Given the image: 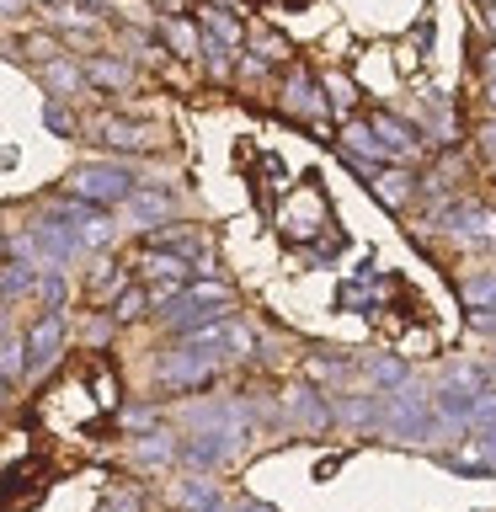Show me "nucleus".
Wrapping results in <instances>:
<instances>
[{
  "mask_svg": "<svg viewBox=\"0 0 496 512\" xmlns=\"http://www.w3.org/2000/svg\"><path fill=\"white\" fill-rule=\"evenodd\" d=\"M134 187H139V176H134V166H128V160H86V166L70 171L64 198L91 203V208H112V203H123Z\"/></svg>",
  "mask_w": 496,
  "mask_h": 512,
  "instance_id": "1",
  "label": "nucleus"
},
{
  "mask_svg": "<svg viewBox=\"0 0 496 512\" xmlns=\"http://www.w3.org/2000/svg\"><path fill=\"white\" fill-rule=\"evenodd\" d=\"M160 326H166V331H176V336H182V331H192V326H203V320H219V315H230V288H224L219 278H192L187 288H182V294H176L171 304H160Z\"/></svg>",
  "mask_w": 496,
  "mask_h": 512,
  "instance_id": "2",
  "label": "nucleus"
},
{
  "mask_svg": "<svg viewBox=\"0 0 496 512\" xmlns=\"http://www.w3.org/2000/svg\"><path fill=\"white\" fill-rule=\"evenodd\" d=\"M219 368H224V363L214 358V352L187 347V342H171V347L155 358V384H160V390H203V384L214 379Z\"/></svg>",
  "mask_w": 496,
  "mask_h": 512,
  "instance_id": "3",
  "label": "nucleus"
},
{
  "mask_svg": "<svg viewBox=\"0 0 496 512\" xmlns=\"http://www.w3.org/2000/svg\"><path fill=\"white\" fill-rule=\"evenodd\" d=\"M240 448V427H192L187 443H182V464L192 475L214 470V464H224Z\"/></svg>",
  "mask_w": 496,
  "mask_h": 512,
  "instance_id": "4",
  "label": "nucleus"
},
{
  "mask_svg": "<svg viewBox=\"0 0 496 512\" xmlns=\"http://www.w3.org/2000/svg\"><path fill=\"white\" fill-rule=\"evenodd\" d=\"M64 336H70V326H64V310H43V315H38V326H32V331L22 336V352H27V374H43V368L59 358Z\"/></svg>",
  "mask_w": 496,
  "mask_h": 512,
  "instance_id": "5",
  "label": "nucleus"
},
{
  "mask_svg": "<svg viewBox=\"0 0 496 512\" xmlns=\"http://www.w3.org/2000/svg\"><path fill=\"white\" fill-rule=\"evenodd\" d=\"M123 208H128V219H134L139 230H160V224L176 219V192L171 187H155V182H139L123 198Z\"/></svg>",
  "mask_w": 496,
  "mask_h": 512,
  "instance_id": "6",
  "label": "nucleus"
},
{
  "mask_svg": "<svg viewBox=\"0 0 496 512\" xmlns=\"http://www.w3.org/2000/svg\"><path fill=\"white\" fill-rule=\"evenodd\" d=\"M96 139L118 155H139V150H155L160 144L144 123H128V118H96Z\"/></svg>",
  "mask_w": 496,
  "mask_h": 512,
  "instance_id": "7",
  "label": "nucleus"
},
{
  "mask_svg": "<svg viewBox=\"0 0 496 512\" xmlns=\"http://www.w3.org/2000/svg\"><path fill=\"white\" fill-rule=\"evenodd\" d=\"M368 134H374L390 155H411L416 150V128H406L400 118H390V112H379V107L368 112Z\"/></svg>",
  "mask_w": 496,
  "mask_h": 512,
  "instance_id": "8",
  "label": "nucleus"
},
{
  "mask_svg": "<svg viewBox=\"0 0 496 512\" xmlns=\"http://www.w3.org/2000/svg\"><path fill=\"white\" fill-rule=\"evenodd\" d=\"M288 112H310L315 123H331V107H326V91H315V75L294 70V86H288Z\"/></svg>",
  "mask_w": 496,
  "mask_h": 512,
  "instance_id": "9",
  "label": "nucleus"
},
{
  "mask_svg": "<svg viewBox=\"0 0 496 512\" xmlns=\"http://www.w3.org/2000/svg\"><path fill=\"white\" fill-rule=\"evenodd\" d=\"M107 315H112V326H134V320H144V315H150V288L128 278L118 288V299L107 304Z\"/></svg>",
  "mask_w": 496,
  "mask_h": 512,
  "instance_id": "10",
  "label": "nucleus"
},
{
  "mask_svg": "<svg viewBox=\"0 0 496 512\" xmlns=\"http://www.w3.org/2000/svg\"><path fill=\"white\" fill-rule=\"evenodd\" d=\"M80 75H86L96 91H128V86H134V70H128L123 59H107V54L86 59V64H80Z\"/></svg>",
  "mask_w": 496,
  "mask_h": 512,
  "instance_id": "11",
  "label": "nucleus"
},
{
  "mask_svg": "<svg viewBox=\"0 0 496 512\" xmlns=\"http://www.w3.org/2000/svg\"><path fill=\"white\" fill-rule=\"evenodd\" d=\"M171 502L182 512H208V507H219V491H214V480H203V475H182L171 491Z\"/></svg>",
  "mask_w": 496,
  "mask_h": 512,
  "instance_id": "12",
  "label": "nucleus"
},
{
  "mask_svg": "<svg viewBox=\"0 0 496 512\" xmlns=\"http://www.w3.org/2000/svg\"><path fill=\"white\" fill-rule=\"evenodd\" d=\"M43 80H48V91L54 96H70V91H80L86 86V75H80V64L75 59H64V54H54L43 64Z\"/></svg>",
  "mask_w": 496,
  "mask_h": 512,
  "instance_id": "13",
  "label": "nucleus"
},
{
  "mask_svg": "<svg viewBox=\"0 0 496 512\" xmlns=\"http://www.w3.org/2000/svg\"><path fill=\"white\" fill-rule=\"evenodd\" d=\"M32 283H38V267L22 262V256H6V267H0V304L11 294H32Z\"/></svg>",
  "mask_w": 496,
  "mask_h": 512,
  "instance_id": "14",
  "label": "nucleus"
},
{
  "mask_svg": "<svg viewBox=\"0 0 496 512\" xmlns=\"http://www.w3.org/2000/svg\"><path fill=\"white\" fill-rule=\"evenodd\" d=\"M363 374H368V384H374V390H390V395L400 390V384H411V368L395 363V358H368Z\"/></svg>",
  "mask_w": 496,
  "mask_h": 512,
  "instance_id": "15",
  "label": "nucleus"
},
{
  "mask_svg": "<svg viewBox=\"0 0 496 512\" xmlns=\"http://www.w3.org/2000/svg\"><path fill=\"white\" fill-rule=\"evenodd\" d=\"M464 427H470V432H491V427H496V390H491V384L470 400V411H464Z\"/></svg>",
  "mask_w": 496,
  "mask_h": 512,
  "instance_id": "16",
  "label": "nucleus"
},
{
  "mask_svg": "<svg viewBox=\"0 0 496 512\" xmlns=\"http://www.w3.org/2000/svg\"><path fill=\"white\" fill-rule=\"evenodd\" d=\"M27 374V352H22V336H0V379L16 384Z\"/></svg>",
  "mask_w": 496,
  "mask_h": 512,
  "instance_id": "17",
  "label": "nucleus"
},
{
  "mask_svg": "<svg viewBox=\"0 0 496 512\" xmlns=\"http://www.w3.org/2000/svg\"><path fill=\"white\" fill-rule=\"evenodd\" d=\"M134 459H139V464H171V459H176V448H171V438H166L160 427H150V438L134 448Z\"/></svg>",
  "mask_w": 496,
  "mask_h": 512,
  "instance_id": "18",
  "label": "nucleus"
},
{
  "mask_svg": "<svg viewBox=\"0 0 496 512\" xmlns=\"http://www.w3.org/2000/svg\"><path fill=\"white\" fill-rule=\"evenodd\" d=\"M160 32L171 38V48H176L182 59L198 54V27H192V22H171V16H166V22H160Z\"/></svg>",
  "mask_w": 496,
  "mask_h": 512,
  "instance_id": "19",
  "label": "nucleus"
},
{
  "mask_svg": "<svg viewBox=\"0 0 496 512\" xmlns=\"http://www.w3.org/2000/svg\"><path fill=\"white\" fill-rule=\"evenodd\" d=\"M368 187H374V192H379V198L390 203V208H400V198H406V187H416V182H411V171H395V176H384V171H379Z\"/></svg>",
  "mask_w": 496,
  "mask_h": 512,
  "instance_id": "20",
  "label": "nucleus"
},
{
  "mask_svg": "<svg viewBox=\"0 0 496 512\" xmlns=\"http://www.w3.org/2000/svg\"><path fill=\"white\" fill-rule=\"evenodd\" d=\"M251 48H256L262 59H272V64H283L288 54H294V48H288V38H283V32H272V27H262V32H256V38H251Z\"/></svg>",
  "mask_w": 496,
  "mask_h": 512,
  "instance_id": "21",
  "label": "nucleus"
},
{
  "mask_svg": "<svg viewBox=\"0 0 496 512\" xmlns=\"http://www.w3.org/2000/svg\"><path fill=\"white\" fill-rule=\"evenodd\" d=\"M459 288H464V304H470V310H475V304H496V272H480V278H464Z\"/></svg>",
  "mask_w": 496,
  "mask_h": 512,
  "instance_id": "22",
  "label": "nucleus"
},
{
  "mask_svg": "<svg viewBox=\"0 0 496 512\" xmlns=\"http://www.w3.org/2000/svg\"><path fill=\"white\" fill-rule=\"evenodd\" d=\"M32 288L43 294V310H64V294H70V288H64V278H59V272H43V278L32 283Z\"/></svg>",
  "mask_w": 496,
  "mask_h": 512,
  "instance_id": "23",
  "label": "nucleus"
},
{
  "mask_svg": "<svg viewBox=\"0 0 496 512\" xmlns=\"http://www.w3.org/2000/svg\"><path fill=\"white\" fill-rule=\"evenodd\" d=\"M43 123H48V128H54V134H59V139H70V134H75V112H70V107H64V102H59V96H54V102H48V107H43Z\"/></svg>",
  "mask_w": 496,
  "mask_h": 512,
  "instance_id": "24",
  "label": "nucleus"
},
{
  "mask_svg": "<svg viewBox=\"0 0 496 512\" xmlns=\"http://www.w3.org/2000/svg\"><path fill=\"white\" fill-rule=\"evenodd\" d=\"M470 326L486 331V336H496V304H475V310H470Z\"/></svg>",
  "mask_w": 496,
  "mask_h": 512,
  "instance_id": "25",
  "label": "nucleus"
},
{
  "mask_svg": "<svg viewBox=\"0 0 496 512\" xmlns=\"http://www.w3.org/2000/svg\"><path fill=\"white\" fill-rule=\"evenodd\" d=\"M480 70H486V75L496 80V48H491V54H486V59H480Z\"/></svg>",
  "mask_w": 496,
  "mask_h": 512,
  "instance_id": "26",
  "label": "nucleus"
},
{
  "mask_svg": "<svg viewBox=\"0 0 496 512\" xmlns=\"http://www.w3.org/2000/svg\"><path fill=\"white\" fill-rule=\"evenodd\" d=\"M6 400H11V384H6V379H0V406H6Z\"/></svg>",
  "mask_w": 496,
  "mask_h": 512,
  "instance_id": "27",
  "label": "nucleus"
},
{
  "mask_svg": "<svg viewBox=\"0 0 496 512\" xmlns=\"http://www.w3.org/2000/svg\"><path fill=\"white\" fill-rule=\"evenodd\" d=\"M486 91H491V107H496V80H491V86H486Z\"/></svg>",
  "mask_w": 496,
  "mask_h": 512,
  "instance_id": "28",
  "label": "nucleus"
},
{
  "mask_svg": "<svg viewBox=\"0 0 496 512\" xmlns=\"http://www.w3.org/2000/svg\"><path fill=\"white\" fill-rule=\"evenodd\" d=\"M6 246H11V240H6V235H0V256H6Z\"/></svg>",
  "mask_w": 496,
  "mask_h": 512,
  "instance_id": "29",
  "label": "nucleus"
},
{
  "mask_svg": "<svg viewBox=\"0 0 496 512\" xmlns=\"http://www.w3.org/2000/svg\"><path fill=\"white\" fill-rule=\"evenodd\" d=\"M491 27H496V0H491Z\"/></svg>",
  "mask_w": 496,
  "mask_h": 512,
  "instance_id": "30",
  "label": "nucleus"
}]
</instances>
